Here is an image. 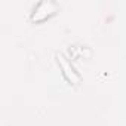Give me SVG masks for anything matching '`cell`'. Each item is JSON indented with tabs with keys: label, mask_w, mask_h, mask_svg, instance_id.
Wrapping results in <instances>:
<instances>
[{
	"label": "cell",
	"mask_w": 126,
	"mask_h": 126,
	"mask_svg": "<svg viewBox=\"0 0 126 126\" xmlns=\"http://www.w3.org/2000/svg\"><path fill=\"white\" fill-rule=\"evenodd\" d=\"M59 59H61V62H62V67H64V70H65V76L68 77V80H71V82H77V80H79V77H77V76H74V73H73V70L68 67V64L62 61V58H59Z\"/></svg>",
	"instance_id": "obj_1"
}]
</instances>
